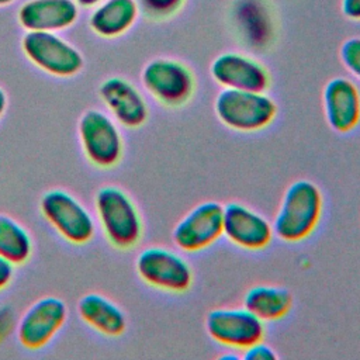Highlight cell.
<instances>
[{
  "mask_svg": "<svg viewBox=\"0 0 360 360\" xmlns=\"http://www.w3.org/2000/svg\"><path fill=\"white\" fill-rule=\"evenodd\" d=\"M323 212V194L308 179L294 180L284 191L273 221L274 236L287 243L309 238Z\"/></svg>",
  "mask_w": 360,
  "mask_h": 360,
  "instance_id": "6da1fadb",
  "label": "cell"
},
{
  "mask_svg": "<svg viewBox=\"0 0 360 360\" xmlns=\"http://www.w3.org/2000/svg\"><path fill=\"white\" fill-rule=\"evenodd\" d=\"M139 8L136 0H104L89 18V27L103 38L125 34L136 21Z\"/></svg>",
  "mask_w": 360,
  "mask_h": 360,
  "instance_id": "ac0fdd59",
  "label": "cell"
},
{
  "mask_svg": "<svg viewBox=\"0 0 360 360\" xmlns=\"http://www.w3.org/2000/svg\"><path fill=\"white\" fill-rule=\"evenodd\" d=\"M210 75L222 89L266 91L271 83L263 63L239 52H224L215 56L210 65Z\"/></svg>",
  "mask_w": 360,
  "mask_h": 360,
  "instance_id": "4fadbf2b",
  "label": "cell"
},
{
  "mask_svg": "<svg viewBox=\"0 0 360 360\" xmlns=\"http://www.w3.org/2000/svg\"><path fill=\"white\" fill-rule=\"evenodd\" d=\"M68 315V305L59 297L45 295L37 300L24 311L15 325L20 345L28 350L45 347L63 328Z\"/></svg>",
  "mask_w": 360,
  "mask_h": 360,
  "instance_id": "9c48e42d",
  "label": "cell"
},
{
  "mask_svg": "<svg viewBox=\"0 0 360 360\" xmlns=\"http://www.w3.org/2000/svg\"><path fill=\"white\" fill-rule=\"evenodd\" d=\"M94 210L105 239L117 249L135 248L143 235V221L131 195L117 186L96 191Z\"/></svg>",
  "mask_w": 360,
  "mask_h": 360,
  "instance_id": "7a4b0ae2",
  "label": "cell"
},
{
  "mask_svg": "<svg viewBox=\"0 0 360 360\" xmlns=\"http://www.w3.org/2000/svg\"><path fill=\"white\" fill-rule=\"evenodd\" d=\"M339 55L346 70L360 82V37L347 38L342 44Z\"/></svg>",
  "mask_w": 360,
  "mask_h": 360,
  "instance_id": "7402d4cb",
  "label": "cell"
},
{
  "mask_svg": "<svg viewBox=\"0 0 360 360\" xmlns=\"http://www.w3.org/2000/svg\"><path fill=\"white\" fill-rule=\"evenodd\" d=\"M80 319L108 338H118L127 329V316L118 304L100 292H87L77 301Z\"/></svg>",
  "mask_w": 360,
  "mask_h": 360,
  "instance_id": "e0dca14e",
  "label": "cell"
},
{
  "mask_svg": "<svg viewBox=\"0 0 360 360\" xmlns=\"http://www.w3.org/2000/svg\"><path fill=\"white\" fill-rule=\"evenodd\" d=\"M98 94L111 117L125 128H139L149 117L148 103L141 90L121 76L107 77L98 87Z\"/></svg>",
  "mask_w": 360,
  "mask_h": 360,
  "instance_id": "5bb4252c",
  "label": "cell"
},
{
  "mask_svg": "<svg viewBox=\"0 0 360 360\" xmlns=\"http://www.w3.org/2000/svg\"><path fill=\"white\" fill-rule=\"evenodd\" d=\"M45 221L69 243H89L96 233V222L87 207L63 188L46 190L39 200Z\"/></svg>",
  "mask_w": 360,
  "mask_h": 360,
  "instance_id": "5b68a950",
  "label": "cell"
},
{
  "mask_svg": "<svg viewBox=\"0 0 360 360\" xmlns=\"http://www.w3.org/2000/svg\"><path fill=\"white\" fill-rule=\"evenodd\" d=\"M205 330L221 346L242 352L263 340L266 325L245 307L215 308L205 316Z\"/></svg>",
  "mask_w": 360,
  "mask_h": 360,
  "instance_id": "30bf717a",
  "label": "cell"
},
{
  "mask_svg": "<svg viewBox=\"0 0 360 360\" xmlns=\"http://www.w3.org/2000/svg\"><path fill=\"white\" fill-rule=\"evenodd\" d=\"M224 205L202 201L193 207L173 228V243L183 252L195 253L212 246L222 236Z\"/></svg>",
  "mask_w": 360,
  "mask_h": 360,
  "instance_id": "8fae6325",
  "label": "cell"
},
{
  "mask_svg": "<svg viewBox=\"0 0 360 360\" xmlns=\"http://www.w3.org/2000/svg\"><path fill=\"white\" fill-rule=\"evenodd\" d=\"M278 354L276 350L263 340H259L242 350V359L245 360H276Z\"/></svg>",
  "mask_w": 360,
  "mask_h": 360,
  "instance_id": "603a6c76",
  "label": "cell"
},
{
  "mask_svg": "<svg viewBox=\"0 0 360 360\" xmlns=\"http://www.w3.org/2000/svg\"><path fill=\"white\" fill-rule=\"evenodd\" d=\"M292 304L291 292L280 285L257 284L250 287L243 295V307L264 323L285 318Z\"/></svg>",
  "mask_w": 360,
  "mask_h": 360,
  "instance_id": "d6986e66",
  "label": "cell"
},
{
  "mask_svg": "<svg viewBox=\"0 0 360 360\" xmlns=\"http://www.w3.org/2000/svg\"><path fill=\"white\" fill-rule=\"evenodd\" d=\"M143 89L162 105L177 108L187 104L195 91V76L183 62L172 58L149 60L141 73Z\"/></svg>",
  "mask_w": 360,
  "mask_h": 360,
  "instance_id": "52a82bcc",
  "label": "cell"
},
{
  "mask_svg": "<svg viewBox=\"0 0 360 360\" xmlns=\"http://www.w3.org/2000/svg\"><path fill=\"white\" fill-rule=\"evenodd\" d=\"M14 267L15 266L13 263H10L8 260L0 256V291L7 288L11 284L15 274Z\"/></svg>",
  "mask_w": 360,
  "mask_h": 360,
  "instance_id": "cb8c5ba5",
  "label": "cell"
},
{
  "mask_svg": "<svg viewBox=\"0 0 360 360\" xmlns=\"http://www.w3.org/2000/svg\"><path fill=\"white\" fill-rule=\"evenodd\" d=\"M14 0H0V6H6V4H10L13 3Z\"/></svg>",
  "mask_w": 360,
  "mask_h": 360,
  "instance_id": "f1b7e54d",
  "label": "cell"
},
{
  "mask_svg": "<svg viewBox=\"0 0 360 360\" xmlns=\"http://www.w3.org/2000/svg\"><path fill=\"white\" fill-rule=\"evenodd\" d=\"M21 49L38 69L58 77H72L84 65L82 52L52 31H27Z\"/></svg>",
  "mask_w": 360,
  "mask_h": 360,
  "instance_id": "ba28073f",
  "label": "cell"
},
{
  "mask_svg": "<svg viewBox=\"0 0 360 360\" xmlns=\"http://www.w3.org/2000/svg\"><path fill=\"white\" fill-rule=\"evenodd\" d=\"M14 326L13 311L7 307L0 309V339H6Z\"/></svg>",
  "mask_w": 360,
  "mask_h": 360,
  "instance_id": "484cf974",
  "label": "cell"
},
{
  "mask_svg": "<svg viewBox=\"0 0 360 360\" xmlns=\"http://www.w3.org/2000/svg\"><path fill=\"white\" fill-rule=\"evenodd\" d=\"M77 135L86 159L98 169H111L124 155V138L118 122L107 112L86 110L77 122Z\"/></svg>",
  "mask_w": 360,
  "mask_h": 360,
  "instance_id": "277c9868",
  "label": "cell"
},
{
  "mask_svg": "<svg viewBox=\"0 0 360 360\" xmlns=\"http://www.w3.org/2000/svg\"><path fill=\"white\" fill-rule=\"evenodd\" d=\"M7 104H8L7 94H6L4 89L0 87V120H1V117L4 115V112H6V110H7Z\"/></svg>",
  "mask_w": 360,
  "mask_h": 360,
  "instance_id": "4316f807",
  "label": "cell"
},
{
  "mask_svg": "<svg viewBox=\"0 0 360 360\" xmlns=\"http://www.w3.org/2000/svg\"><path fill=\"white\" fill-rule=\"evenodd\" d=\"M79 6H82V7H93V6H96L97 3H100L101 0H75Z\"/></svg>",
  "mask_w": 360,
  "mask_h": 360,
  "instance_id": "83f0119b",
  "label": "cell"
},
{
  "mask_svg": "<svg viewBox=\"0 0 360 360\" xmlns=\"http://www.w3.org/2000/svg\"><path fill=\"white\" fill-rule=\"evenodd\" d=\"M34 252L28 229L13 217L0 212V256L14 266L24 264Z\"/></svg>",
  "mask_w": 360,
  "mask_h": 360,
  "instance_id": "ffe728a7",
  "label": "cell"
},
{
  "mask_svg": "<svg viewBox=\"0 0 360 360\" xmlns=\"http://www.w3.org/2000/svg\"><path fill=\"white\" fill-rule=\"evenodd\" d=\"M136 3L139 13L146 18L160 21L177 14L186 0H136Z\"/></svg>",
  "mask_w": 360,
  "mask_h": 360,
  "instance_id": "44dd1931",
  "label": "cell"
},
{
  "mask_svg": "<svg viewBox=\"0 0 360 360\" xmlns=\"http://www.w3.org/2000/svg\"><path fill=\"white\" fill-rule=\"evenodd\" d=\"M340 10L346 18L360 21V0H342Z\"/></svg>",
  "mask_w": 360,
  "mask_h": 360,
  "instance_id": "d4e9b609",
  "label": "cell"
},
{
  "mask_svg": "<svg viewBox=\"0 0 360 360\" xmlns=\"http://www.w3.org/2000/svg\"><path fill=\"white\" fill-rule=\"evenodd\" d=\"M222 236L239 249L257 252L266 249L273 238V224L246 204L232 201L224 205Z\"/></svg>",
  "mask_w": 360,
  "mask_h": 360,
  "instance_id": "7c38bea8",
  "label": "cell"
},
{
  "mask_svg": "<svg viewBox=\"0 0 360 360\" xmlns=\"http://www.w3.org/2000/svg\"><path fill=\"white\" fill-rule=\"evenodd\" d=\"M135 270L146 285L169 294H183L194 281L190 263L180 253L165 246L142 249L136 255Z\"/></svg>",
  "mask_w": 360,
  "mask_h": 360,
  "instance_id": "8992f818",
  "label": "cell"
},
{
  "mask_svg": "<svg viewBox=\"0 0 360 360\" xmlns=\"http://www.w3.org/2000/svg\"><path fill=\"white\" fill-rule=\"evenodd\" d=\"M322 108L329 128L347 134L360 124V89L347 77H332L322 90Z\"/></svg>",
  "mask_w": 360,
  "mask_h": 360,
  "instance_id": "9a60e30c",
  "label": "cell"
},
{
  "mask_svg": "<svg viewBox=\"0 0 360 360\" xmlns=\"http://www.w3.org/2000/svg\"><path fill=\"white\" fill-rule=\"evenodd\" d=\"M75 0H28L18 10V22L27 31H60L79 17Z\"/></svg>",
  "mask_w": 360,
  "mask_h": 360,
  "instance_id": "2e32d148",
  "label": "cell"
},
{
  "mask_svg": "<svg viewBox=\"0 0 360 360\" xmlns=\"http://www.w3.org/2000/svg\"><path fill=\"white\" fill-rule=\"evenodd\" d=\"M219 122L236 132L252 134L267 128L277 117V104L266 91L222 89L214 101Z\"/></svg>",
  "mask_w": 360,
  "mask_h": 360,
  "instance_id": "3957f363",
  "label": "cell"
}]
</instances>
